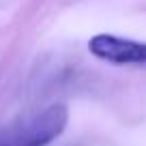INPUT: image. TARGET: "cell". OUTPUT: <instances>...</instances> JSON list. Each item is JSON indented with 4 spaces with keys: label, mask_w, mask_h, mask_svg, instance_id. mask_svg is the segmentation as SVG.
<instances>
[{
    "label": "cell",
    "mask_w": 146,
    "mask_h": 146,
    "mask_svg": "<svg viewBox=\"0 0 146 146\" xmlns=\"http://www.w3.org/2000/svg\"><path fill=\"white\" fill-rule=\"evenodd\" d=\"M69 123V110L62 103L32 112L28 116L0 125V146H50Z\"/></svg>",
    "instance_id": "obj_1"
},
{
    "label": "cell",
    "mask_w": 146,
    "mask_h": 146,
    "mask_svg": "<svg viewBox=\"0 0 146 146\" xmlns=\"http://www.w3.org/2000/svg\"><path fill=\"white\" fill-rule=\"evenodd\" d=\"M92 56L114 64H146V43L114 35H97L88 41Z\"/></svg>",
    "instance_id": "obj_2"
}]
</instances>
